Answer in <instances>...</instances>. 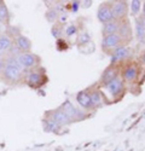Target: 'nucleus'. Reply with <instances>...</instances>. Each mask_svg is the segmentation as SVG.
Instances as JSON below:
<instances>
[{"instance_id": "nucleus-16", "label": "nucleus", "mask_w": 145, "mask_h": 151, "mask_svg": "<svg viewBox=\"0 0 145 151\" xmlns=\"http://www.w3.org/2000/svg\"><path fill=\"white\" fill-rule=\"evenodd\" d=\"M9 18H10V14H9L7 6L5 5L4 1H0V23L6 24L9 22Z\"/></svg>"}, {"instance_id": "nucleus-23", "label": "nucleus", "mask_w": 145, "mask_h": 151, "mask_svg": "<svg viewBox=\"0 0 145 151\" xmlns=\"http://www.w3.org/2000/svg\"><path fill=\"white\" fill-rule=\"evenodd\" d=\"M76 33V27L75 26H69L67 29V35H72Z\"/></svg>"}, {"instance_id": "nucleus-22", "label": "nucleus", "mask_w": 145, "mask_h": 151, "mask_svg": "<svg viewBox=\"0 0 145 151\" xmlns=\"http://www.w3.org/2000/svg\"><path fill=\"white\" fill-rule=\"evenodd\" d=\"M46 18L50 21V22H53V21L57 18V12H56L55 10H50V11H48L47 14H46Z\"/></svg>"}, {"instance_id": "nucleus-17", "label": "nucleus", "mask_w": 145, "mask_h": 151, "mask_svg": "<svg viewBox=\"0 0 145 151\" xmlns=\"http://www.w3.org/2000/svg\"><path fill=\"white\" fill-rule=\"evenodd\" d=\"M137 35L140 40H144L145 37V23L143 22V19L137 22Z\"/></svg>"}, {"instance_id": "nucleus-5", "label": "nucleus", "mask_w": 145, "mask_h": 151, "mask_svg": "<svg viewBox=\"0 0 145 151\" xmlns=\"http://www.w3.org/2000/svg\"><path fill=\"white\" fill-rule=\"evenodd\" d=\"M105 87H106V90L110 92L111 96L117 97L118 94L122 93V91H123V81H122V79H121V78L116 76L113 80L109 81Z\"/></svg>"}, {"instance_id": "nucleus-12", "label": "nucleus", "mask_w": 145, "mask_h": 151, "mask_svg": "<svg viewBox=\"0 0 145 151\" xmlns=\"http://www.w3.org/2000/svg\"><path fill=\"white\" fill-rule=\"evenodd\" d=\"M76 102L79 103L80 106L85 108V109H88L92 106V102H91V94L87 93L86 91H82L79 92L76 96Z\"/></svg>"}, {"instance_id": "nucleus-24", "label": "nucleus", "mask_w": 145, "mask_h": 151, "mask_svg": "<svg viewBox=\"0 0 145 151\" xmlns=\"http://www.w3.org/2000/svg\"><path fill=\"white\" fill-rule=\"evenodd\" d=\"M4 63H5V56L0 55V75H1V71H3V68H4Z\"/></svg>"}, {"instance_id": "nucleus-9", "label": "nucleus", "mask_w": 145, "mask_h": 151, "mask_svg": "<svg viewBox=\"0 0 145 151\" xmlns=\"http://www.w3.org/2000/svg\"><path fill=\"white\" fill-rule=\"evenodd\" d=\"M14 46V40L7 34H0V55H9Z\"/></svg>"}, {"instance_id": "nucleus-4", "label": "nucleus", "mask_w": 145, "mask_h": 151, "mask_svg": "<svg viewBox=\"0 0 145 151\" xmlns=\"http://www.w3.org/2000/svg\"><path fill=\"white\" fill-rule=\"evenodd\" d=\"M121 41H122V37L120 36V34H110L103 37L102 40V47L104 50H115L120 46Z\"/></svg>"}, {"instance_id": "nucleus-2", "label": "nucleus", "mask_w": 145, "mask_h": 151, "mask_svg": "<svg viewBox=\"0 0 145 151\" xmlns=\"http://www.w3.org/2000/svg\"><path fill=\"white\" fill-rule=\"evenodd\" d=\"M16 58L24 70L34 69L40 62V58L32 52H19L18 55H16Z\"/></svg>"}, {"instance_id": "nucleus-1", "label": "nucleus", "mask_w": 145, "mask_h": 151, "mask_svg": "<svg viewBox=\"0 0 145 151\" xmlns=\"http://www.w3.org/2000/svg\"><path fill=\"white\" fill-rule=\"evenodd\" d=\"M24 75V69L18 63L15 55H6L5 63L0 78L6 83H17L22 80Z\"/></svg>"}, {"instance_id": "nucleus-11", "label": "nucleus", "mask_w": 145, "mask_h": 151, "mask_svg": "<svg viewBox=\"0 0 145 151\" xmlns=\"http://www.w3.org/2000/svg\"><path fill=\"white\" fill-rule=\"evenodd\" d=\"M129 53H131V50L128 47L118 46L117 48L114 50L113 56H111V62H120V60H122L126 57H128Z\"/></svg>"}, {"instance_id": "nucleus-13", "label": "nucleus", "mask_w": 145, "mask_h": 151, "mask_svg": "<svg viewBox=\"0 0 145 151\" xmlns=\"http://www.w3.org/2000/svg\"><path fill=\"white\" fill-rule=\"evenodd\" d=\"M52 119L59 124V126H64V124H68L70 122V119L65 115V112L60 109V110H57L52 114Z\"/></svg>"}, {"instance_id": "nucleus-20", "label": "nucleus", "mask_w": 145, "mask_h": 151, "mask_svg": "<svg viewBox=\"0 0 145 151\" xmlns=\"http://www.w3.org/2000/svg\"><path fill=\"white\" fill-rule=\"evenodd\" d=\"M140 6H141V3L139 0H133V1H131V10L134 15H137L140 11Z\"/></svg>"}, {"instance_id": "nucleus-19", "label": "nucleus", "mask_w": 145, "mask_h": 151, "mask_svg": "<svg viewBox=\"0 0 145 151\" xmlns=\"http://www.w3.org/2000/svg\"><path fill=\"white\" fill-rule=\"evenodd\" d=\"M45 123H46V128L50 129V131H57L59 128V124L51 117L48 120H45Z\"/></svg>"}, {"instance_id": "nucleus-18", "label": "nucleus", "mask_w": 145, "mask_h": 151, "mask_svg": "<svg viewBox=\"0 0 145 151\" xmlns=\"http://www.w3.org/2000/svg\"><path fill=\"white\" fill-rule=\"evenodd\" d=\"M114 78H116V70L115 69H109L103 75V80L105 81V83H108L110 80H113Z\"/></svg>"}, {"instance_id": "nucleus-10", "label": "nucleus", "mask_w": 145, "mask_h": 151, "mask_svg": "<svg viewBox=\"0 0 145 151\" xmlns=\"http://www.w3.org/2000/svg\"><path fill=\"white\" fill-rule=\"evenodd\" d=\"M120 22L117 19H113L110 22H106L103 24V28H102V33L104 36L106 35H110V34H116L120 30Z\"/></svg>"}, {"instance_id": "nucleus-3", "label": "nucleus", "mask_w": 145, "mask_h": 151, "mask_svg": "<svg viewBox=\"0 0 145 151\" xmlns=\"http://www.w3.org/2000/svg\"><path fill=\"white\" fill-rule=\"evenodd\" d=\"M26 81L27 83L30 86V87H40L45 83V74L38 69H30L27 74V78H26Z\"/></svg>"}, {"instance_id": "nucleus-7", "label": "nucleus", "mask_w": 145, "mask_h": 151, "mask_svg": "<svg viewBox=\"0 0 145 151\" xmlns=\"http://www.w3.org/2000/svg\"><path fill=\"white\" fill-rule=\"evenodd\" d=\"M127 10H128V5L126 1H116L111 4V12L114 19H120L123 16H126Z\"/></svg>"}, {"instance_id": "nucleus-14", "label": "nucleus", "mask_w": 145, "mask_h": 151, "mask_svg": "<svg viewBox=\"0 0 145 151\" xmlns=\"http://www.w3.org/2000/svg\"><path fill=\"white\" fill-rule=\"evenodd\" d=\"M62 110L65 112V115L70 119V120H74V119H76L78 117V115H79V111L71 105V103H69V102H67L63 106H62Z\"/></svg>"}, {"instance_id": "nucleus-15", "label": "nucleus", "mask_w": 145, "mask_h": 151, "mask_svg": "<svg viewBox=\"0 0 145 151\" xmlns=\"http://www.w3.org/2000/svg\"><path fill=\"white\" fill-rule=\"evenodd\" d=\"M137 76H138V70H137L136 67H128L123 71V79L128 82L134 81L137 79Z\"/></svg>"}, {"instance_id": "nucleus-21", "label": "nucleus", "mask_w": 145, "mask_h": 151, "mask_svg": "<svg viewBox=\"0 0 145 151\" xmlns=\"http://www.w3.org/2000/svg\"><path fill=\"white\" fill-rule=\"evenodd\" d=\"M91 102H92V106H95V105H99L102 99H100V96L98 92H94L91 94Z\"/></svg>"}, {"instance_id": "nucleus-6", "label": "nucleus", "mask_w": 145, "mask_h": 151, "mask_svg": "<svg viewBox=\"0 0 145 151\" xmlns=\"http://www.w3.org/2000/svg\"><path fill=\"white\" fill-rule=\"evenodd\" d=\"M97 16H98V19L102 23H106V22L113 21L114 17H113V12H111V5L108 4V3H103L98 9Z\"/></svg>"}, {"instance_id": "nucleus-8", "label": "nucleus", "mask_w": 145, "mask_h": 151, "mask_svg": "<svg viewBox=\"0 0 145 151\" xmlns=\"http://www.w3.org/2000/svg\"><path fill=\"white\" fill-rule=\"evenodd\" d=\"M15 46L17 47V50L19 52H30L32 48V41L28 39L27 36L24 35H17L15 37Z\"/></svg>"}]
</instances>
